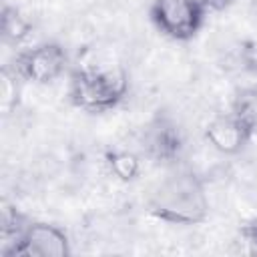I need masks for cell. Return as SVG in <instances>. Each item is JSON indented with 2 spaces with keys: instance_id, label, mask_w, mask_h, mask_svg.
Wrapping results in <instances>:
<instances>
[{
  "instance_id": "1",
  "label": "cell",
  "mask_w": 257,
  "mask_h": 257,
  "mask_svg": "<svg viewBox=\"0 0 257 257\" xmlns=\"http://www.w3.org/2000/svg\"><path fill=\"white\" fill-rule=\"evenodd\" d=\"M209 209V193L203 177L183 165L171 167L147 199V211L155 219L179 227L205 223Z\"/></svg>"
},
{
  "instance_id": "2",
  "label": "cell",
  "mask_w": 257,
  "mask_h": 257,
  "mask_svg": "<svg viewBox=\"0 0 257 257\" xmlns=\"http://www.w3.org/2000/svg\"><path fill=\"white\" fill-rule=\"evenodd\" d=\"M128 94V74L114 64L78 66L68 76V102L84 112H108Z\"/></svg>"
},
{
  "instance_id": "3",
  "label": "cell",
  "mask_w": 257,
  "mask_h": 257,
  "mask_svg": "<svg viewBox=\"0 0 257 257\" xmlns=\"http://www.w3.org/2000/svg\"><path fill=\"white\" fill-rule=\"evenodd\" d=\"M137 141L141 157L165 169L181 165L187 151L185 133L179 120L167 110H157L143 124Z\"/></svg>"
},
{
  "instance_id": "4",
  "label": "cell",
  "mask_w": 257,
  "mask_h": 257,
  "mask_svg": "<svg viewBox=\"0 0 257 257\" xmlns=\"http://www.w3.org/2000/svg\"><path fill=\"white\" fill-rule=\"evenodd\" d=\"M70 66V56L66 48L56 40H44L18 50L12 60V72L16 78L46 86L56 82Z\"/></svg>"
},
{
  "instance_id": "5",
  "label": "cell",
  "mask_w": 257,
  "mask_h": 257,
  "mask_svg": "<svg viewBox=\"0 0 257 257\" xmlns=\"http://www.w3.org/2000/svg\"><path fill=\"white\" fill-rule=\"evenodd\" d=\"M70 237L56 223L28 219L12 243L0 249L2 257H68Z\"/></svg>"
},
{
  "instance_id": "6",
  "label": "cell",
  "mask_w": 257,
  "mask_h": 257,
  "mask_svg": "<svg viewBox=\"0 0 257 257\" xmlns=\"http://www.w3.org/2000/svg\"><path fill=\"white\" fill-rule=\"evenodd\" d=\"M207 8L197 0H153L149 18L153 26L175 42L193 40L207 22Z\"/></svg>"
},
{
  "instance_id": "7",
  "label": "cell",
  "mask_w": 257,
  "mask_h": 257,
  "mask_svg": "<svg viewBox=\"0 0 257 257\" xmlns=\"http://www.w3.org/2000/svg\"><path fill=\"white\" fill-rule=\"evenodd\" d=\"M255 131L251 124L233 108L211 116L203 128L205 143L219 155H239L253 141Z\"/></svg>"
},
{
  "instance_id": "8",
  "label": "cell",
  "mask_w": 257,
  "mask_h": 257,
  "mask_svg": "<svg viewBox=\"0 0 257 257\" xmlns=\"http://www.w3.org/2000/svg\"><path fill=\"white\" fill-rule=\"evenodd\" d=\"M102 163H104L108 175H112L120 183L137 181L143 171L141 153H135L131 149H108V151H104Z\"/></svg>"
},
{
  "instance_id": "9",
  "label": "cell",
  "mask_w": 257,
  "mask_h": 257,
  "mask_svg": "<svg viewBox=\"0 0 257 257\" xmlns=\"http://www.w3.org/2000/svg\"><path fill=\"white\" fill-rule=\"evenodd\" d=\"M34 24L32 20L18 8L12 4H4L2 6V24H0V34H2V42L6 46H22L30 36H32Z\"/></svg>"
},
{
  "instance_id": "10",
  "label": "cell",
  "mask_w": 257,
  "mask_h": 257,
  "mask_svg": "<svg viewBox=\"0 0 257 257\" xmlns=\"http://www.w3.org/2000/svg\"><path fill=\"white\" fill-rule=\"evenodd\" d=\"M231 108L237 110L257 135V86H247L239 90L231 102Z\"/></svg>"
},
{
  "instance_id": "11",
  "label": "cell",
  "mask_w": 257,
  "mask_h": 257,
  "mask_svg": "<svg viewBox=\"0 0 257 257\" xmlns=\"http://www.w3.org/2000/svg\"><path fill=\"white\" fill-rule=\"evenodd\" d=\"M239 60L247 72L257 76V38H247L239 46Z\"/></svg>"
},
{
  "instance_id": "12",
  "label": "cell",
  "mask_w": 257,
  "mask_h": 257,
  "mask_svg": "<svg viewBox=\"0 0 257 257\" xmlns=\"http://www.w3.org/2000/svg\"><path fill=\"white\" fill-rule=\"evenodd\" d=\"M241 237H243V243L247 245V251L251 255H257V217L247 221L241 227Z\"/></svg>"
},
{
  "instance_id": "13",
  "label": "cell",
  "mask_w": 257,
  "mask_h": 257,
  "mask_svg": "<svg viewBox=\"0 0 257 257\" xmlns=\"http://www.w3.org/2000/svg\"><path fill=\"white\" fill-rule=\"evenodd\" d=\"M197 2H201L207 8V12H221V10L229 8L235 0H197Z\"/></svg>"
},
{
  "instance_id": "14",
  "label": "cell",
  "mask_w": 257,
  "mask_h": 257,
  "mask_svg": "<svg viewBox=\"0 0 257 257\" xmlns=\"http://www.w3.org/2000/svg\"><path fill=\"white\" fill-rule=\"evenodd\" d=\"M251 6H253V10H255V14H257V0H251Z\"/></svg>"
}]
</instances>
